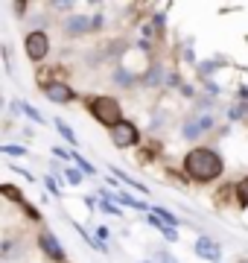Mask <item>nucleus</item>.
<instances>
[{"label":"nucleus","mask_w":248,"mask_h":263,"mask_svg":"<svg viewBox=\"0 0 248 263\" xmlns=\"http://www.w3.org/2000/svg\"><path fill=\"white\" fill-rule=\"evenodd\" d=\"M117 202H120V205H129V208H137V211H149V205H143V202L132 199L129 193H117Z\"/></svg>","instance_id":"nucleus-12"},{"label":"nucleus","mask_w":248,"mask_h":263,"mask_svg":"<svg viewBox=\"0 0 248 263\" xmlns=\"http://www.w3.org/2000/svg\"><path fill=\"white\" fill-rule=\"evenodd\" d=\"M0 152H3V155H27V149H24V146H9V143H6Z\"/></svg>","instance_id":"nucleus-17"},{"label":"nucleus","mask_w":248,"mask_h":263,"mask_svg":"<svg viewBox=\"0 0 248 263\" xmlns=\"http://www.w3.org/2000/svg\"><path fill=\"white\" fill-rule=\"evenodd\" d=\"M143 263H149V260H143Z\"/></svg>","instance_id":"nucleus-25"},{"label":"nucleus","mask_w":248,"mask_h":263,"mask_svg":"<svg viewBox=\"0 0 248 263\" xmlns=\"http://www.w3.org/2000/svg\"><path fill=\"white\" fill-rule=\"evenodd\" d=\"M108 234H111V231H108V228H96V237H99V240H108Z\"/></svg>","instance_id":"nucleus-23"},{"label":"nucleus","mask_w":248,"mask_h":263,"mask_svg":"<svg viewBox=\"0 0 248 263\" xmlns=\"http://www.w3.org/2000/svg\"><path fill=\"white\" fill-rule=\"evenodd\" d=\"M91 111H94V117L102 126H111V129H117L123 123V108H120V103L114 97H94L91 100Z\"/></svg>","instance_id":"nucleus-2"},{"label":"nucleus","mask_w":248,"mask_h":263,"mask_svg":"<svg viewBox=\"0 0 248 263\" xmlns=\"http://www.w3.org/2000/svg\"><path fill=\"white\" fill-rule=\"evenodd\" d=\"M3 193H6L9 199H20V196H18V190H15V187H3Z\"/></svg>","instance_id":"nucleus-24"},{"label":"nucleus","mask_w":248,"mask_h":263,"mask_svg":"<svg viewBox=\"0 0 248 263\" xmlns=\"http://www.w3.org/2000/svg\"><path fill=\"white\" fill-rule=\"evenodd\" d=\"M196 254L201 260H219V243H213L210 237H199L196 240Z\"/></svg>","instance_id":"nucleus-9"},{"label":"nucleus","mask_w":248,"mask_h":263,"mask_svg":"<svg viewBox=\"0 0 248 263\" xmlns=\"http://www.w3.org/2000/svg\"><path fill=\"white\" fill-rule=\"evenodd\" d=\"M158 263H178V260H175V257H172L170 252H163L161 257H158Z\"/></svg>","instance_id":"nucleus-21"},{"label":"nucleus","mask_w":248,"mask_h":263,"mask_svg":"<svg viewBox=\"0 0 248 263\" xmlns=\"http://www.w3.org/2000/svg\"><path fill=\"white\" fill-rule=\"evenodd\" d=\"M208 129H213V117H210V114H201V117H196V120L184 123V138H187V141H193V138L204 135Z\"/></svg>","instance_id":"nucleus-7"},{"label":"nucleus","mask_w":248,"mask_h":263,"mask_svg":"<svg viewBox=\"0 0 248 263\" xmlns=\"http://www.w3.org/2000/svg\"><path fill=\"white\" fill-rule=\"evenodd\" d=\"M67 181H70V184H79V181H82V170L67 167Z\"/></svg>","instance_id":"nucleus-16"},{"label":"nucleus","mask_w":248,"mask_h":263,"mask_svg":"<svg viewBox=\"0 0 248 263\" xmlns=\"http://www.w3.org/2000/svg\"><path fill=\"white\" fill-rule=\"evenodd\" d=\"M102 27V18L96 15V18H67L65 29L67 35H82V32H91V29H99Z\"/></svg>","instance_id":"nucleus-6"},{"label":"nucleus","mask_w":248,"mask_h":263,"mask_svg":"<svg viewBox=\"0 0 248 263\" xmlns=\"http://www.w3.org/2000/svg\"><path fill=\"white\" fill-rule=\"evenodd\" d=\"M114 82H120V85H132V73H126V70H117V73H114Z\"/></svg>","instance_id":"nucleus-18"},{"label":"nucleus","mask_w":248,"mask_h":263,"mask_svg":"<svg viewBox=\"0 0 248 263\" xmlns=\"http://www.w3.org/2000/svg\"><path fill=\"white\" fill-rule=\"evenodd\" d=\"M242 114H245V105H231L228 117H231V120H239V117H242Z\"/></svg>","instance_id":"nucleus-19"},{"label":"nucleus","mask_w":248,"mask_h":263,"mask_svg":"<svg viewBox=\"0 0 248 263\" xmlns=\"http://www.w3.org/2000/svg\"><path fill=\"white\" fill-rule=\"evenodd\" d=\"M184 170L193 181H213L222 176V158L213 149H204V146H196V149L187 152L184 158Z\"/></svg>","instance_id":"nucleus-1"},{"label":"nucleus","mask_w":248,"mask_h":263,"mask_svg":"<svg viewBox=\"0 0 248 263\" xmlns=\"http://www.w3.org/2000/svg\"><path fill=\"white\" fill-rule=\"evenodd\" d=\"M152 211H155V216L161 219L163 226H172V228L178 226V216H175V214H170V211H163V208H152Z\"/></svg>","instance_id":"nucleus-10"},{"label":"nucleus","mask_w":248,"mask_h":263,"mask_svg":"<svg viewBox=\"0 0 248 263\" xmlns=\"http://www.w3.org/2000/svg\"><path fill=\"white\" fill-rule=\"evenodd\" d=\"M47 190H50V193H53V196H58V184H56V181H53V179H47Z\"/></svg>","instance_id":"nucleus-22"},{"label":"nucleus","mask_w":248,"mask_h":263,"mask_svg":"<svg viewBox=\"0 0 248 263\" xmlns=\"http://www.w3.org/2000/svg\"><path fill=\"white\" fill-rule=\"evenodd\" d=\"M20 111L27 114L29 120H35V123H47V120H44V117H41V114L35 111V108H32V105H29V103H24V105H20Z\"/></svg>","instance_id":"nucleus-15"},{"label":"nucleus","mask_w":248,"mask_h":263,"mask_svg":"<svg viewBox=\"0 0 248 263\" xmlns=\"http://www.w3.org/2000/svg\"><path fill=\"white\" fill-rule=\"evenodd\" d=\"M38 246H41V252L47 254L50 260H65V249H61V243L56 240L53 231H41V234H38Z\"/></svg>","instance_id":"nucleus-5"},{"label":"nucleus","mask_w":248,"mask_h":263,"mask_svg":"<svg viewBox=\"0 0 248 263\" xmlns=\"http://www.w3.org/2000/svg\"><path fill=\"white\" fill-rule=\"evenodd\" d=\"M44 97L53 100V103H58V105H65V103L73 100V91H70V85H65V82H50L47 88H44Z\"/></svg>","instance_id":"nucleus-8"},{"label":"nucleus","mask_w":248,"mask_h":263,"mask_svg":"<svg viewBox=\"0 0 248 263\" xmlns=\"http://www.w3.org/2000/svg\"><path fill=\"white\" fill-rule=\"evenodd\" d=\"M237 202H239L242 208H248V176L237 184Z\"/></svg>","instance_id":"nucleus-13"},{"label":"nucleus","mask_w":248,"mask_h":263,"mask_svg":"<svg viewBox=\"0 0 248 263\" xmlns=\"http://www.w3.org/2000/svg\"><path fill=\"white\" fill-rule=\"evenodd\" d=\"M73 161H76V167L82 170L85 176H94V173H96V167H94V164H88V161L82 158V155H73Z\"/></svg>","instance_id":"nucleus-14"},{"label":"nucleus","mask_w":248,"mask_h":263,"mask_svg":"<svg viewBox=\"0 0 248 263\" xmlns=\"http://www.w3.org/2000/svg\"><path fill=\"white\" fill-rule=\"evenodd\" d=\"M24 50H27V56L32 59V62H41V59L47 56V50H50V38H47V32H41V29L29 32L27 41H24Z\"/></svg>","instance_id":"nucleus-3"},{"label":"nucleus","mask_w":248,"mask_h":263,"mask_svg":"<svg viewBox=\"0 0 248 263\" xmlns=\"http://www.w3.org/2000/svg\"><path fill=\"white\" fill-rule=\"evenodd\" d=\"M105 211V214H111V216H120V208L114 205V202H102V205H99Z\"/></svg>","instance_id":"nucleus-20"},{"label":"nucleus","mask_w":248,"mask_h":263,"mask_svg":"<svg viewBox=\"0 0 248 263\" xmlns=\"http://www.w3.org/2000/svg\"><path fill=\"white\" fill-rule=\"evenodd\" d=\"M111 141H114V146H120V149H126V146H132V143H137V126L129 120H123L117 129H111Z\"/></svg>","instance_id":"nucleus-4"},{"label":"nucleus","mask_w":248,"mask_h":263,"mask_svg":"<svg viewBox=\"0 0 248 263\" xmlns=\"http://www.w3.org/2000/svg\"><path fill=\"white\" fill-rule=\"evenodd\" d=\"M56 129L61 132V138H65V141L70 143V146H76V135H73V129H70V126H67L65 120H56Z\"/></svg>","instance_id":"nucleus-11"}]
</instances>
